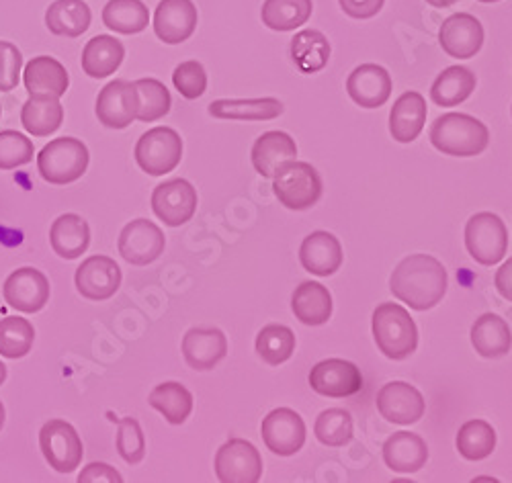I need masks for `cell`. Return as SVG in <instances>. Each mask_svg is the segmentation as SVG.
Returning <instances> with one entry per match:
<instances>
[{
  "label": "cell",
  "instance_id": "obj_1",
  "mask_svg": "<svg viewBox=\"0 0 512 483\" xmlns=\"http://www.w3.org/2000/svg\"><path fill=\"white\" fill-rule=\"evenodd\" d=\"M390 291L412 310L426 312L445 297L447 271L435 256H406L392 273Z\"/></svg>",
  "mask_w": 512,
  "mask_h": 483
},
{
  "label": "cell",
  "instance_id": "obj_2",
  "mask_svg": "<svg viewBox=\"0 0 512 483\" xmlns=\"http://www.w3.org/2000/svg\"><path fill=\"white\" fill-rule=\"evenodd\" d=\"M431 142L439 152L447 156L469 158L482 154L488 148L490 131L480 119L472 115L447 113L433 123Z\"/></svg>",
  "mask_w": 512,
  "mask_h": 483
},
{
  "label": "cell",
  "instance_id": "obj_3",
  "mask_svg": "<svg viewBox=\"0 0 512 483\" xmlns=\"http://www.w3.org/2000/svg\"><path fill=\"white\" fill-rule=\"evenodd\" d=\"M373 336L377 348L392 361L408 359L418 346V330L402 305L381 303L373 312Z\"/></svg>",
  "mask_w": 512,
  "mask_h": 483
},
{
  "label": "cell",
  "instance_id": "obj_4",
  "mask_svg": "<svg viewBox=\"0 0 512 483\" xmlns=\"http://www.w3.org/2000/svg\"><path fill=\"white\" fill-rule=\"evenodd\" d=\"M89 148L76 138H58L37 156V168L44 181L52 185H70L89 168Z\"/></svg>",
  "mask_w": 512,
  "mask_h": 483
},
{
  "label": "cell",
  "instance_id": "obj_5",
  "mask_svg": "<svg viewBox=\"0 0 512 483\" xmlns=\"http://www.w3.org/2000/svg\"><path fill=\"white\" fill-rule=\"evenodd\" d=\"M273 179V191L287 209H310L322 197V179L308 162L293 160L285 164Z\"/></svg>",
  "mask_w": 512,
  "mask_h": 483
},
{
  "label": "cell",
  "instance_id": "obj_6",
  "mask_svg": "<svg viewBox=\"0 0 512 483\" xmlns=\"http://www.w3.org/2000/svg\"><path fill=\"white\" fill-rule=\"evenodd\" d=\"M183 158V140L175 129L154 127L136 144V162L152 177L173 172Z\"/></svg>",
  "mask_w": 512,
  "mask_h": 483
},
{
  "label": "cell",
  "instance_id": "obj_7",
  "mask_svg": "<svg viewBox=\"0 0 512 483\" xmlns=\"http://www.w3.org/2000/svg\"><path fill=\"white\" fill-rule=\"evenodd\" d=\"M465 246L480 265H496L508 250V232L502 219L488 211L476 213L465 226Z\"/></svg>",
  "mask_w": 512,
  "mask_h": 483
},
{
  "label": "cell",
  "instance_id": "obj_8",
  "mask_svg": "<svg viewBox=\"0 0 512 483\" xmlns=\"http://www.w3.org/2000/svg\"><path fill=\"white\" fill-rule=\"evenodd\" d=\"M39 449L58 473H72L78 469L84 455L78 432L66 420H50L41 426Z\"/></svg>",
  "mask_w": 512,
  "mask_h": 483
},
{
  "label": "cell",
  "instance_id": "obj_9",
  "mask_svg": "<svg viewBox=\"0 0 512 483\" xmlns=\"http://www.w3.org/2000/svg\"><path fill=\"white\" fill-rule=\"evenodd\" d=\"M216 475L222 483H256L263 475V457L244 438H230L216 453Z\"/></svg>",
  "mask_w": 512,
  "mask_h": 483
},
{
  "label": "cell",
  "instance_id": "obj_10",
  "mask_svg": "<svg viewBox=\"0 0 512 483\" xmlns=\"http://www.w3.org/2000/svg\"><path fill=\"white\" fill-rule=\"evenodd\" d=\"M152 209L160 222L170 228H179L195 215L197 191L185 179L166 181L154 189Z\"/></svg>",
  "mask_w": 512,
  "mask_h": 483
},
{
  "label": "cell",
  "instance_id": "obj_11",
  "mask_svg": "<svg viewBox=\"0 0 512 483\" xmlns=\"http://www.w3.org/2000/svg\"><path fill=\"white\" fill-rule=\"evenodd\" d=\"M140 97L130 80H113L97 97V117L109 129H125L138 117Z\"/></svg>",
  "mask_w": 512,
  "mask_h": 483
},
{
  "label": "cell",
  "instance_id": "obj_12",
  "mask_svg": "<svg viewBox=\"0 0 512 483\" xmlns=\"http://www.w3.org/2000/svg\"><path fill=\"white\" fill-rule=\"evenodd\" d=\"M166 238L150 219H132L119 234V254L136 267H146L164 252Z\"/></svg>",
  "mask_w": 512,
  "mask_h": 483
},
{
  "label": "cell",
  "instance_id": "obj_13",
  "mask_svg": "<svg viewBox=\"0 0 512 483\" xmlns=\"http://www.w3.org/2000/svg\"><path fill=\"white\" fill-rule=\"evenodd\" d=\"M261 434L271 453L279 457H291L306 443V424L297 412L289 408H277L263 420Z\"/></svg>",
  "mask_w": 512,
  "mask_h": 483
},
{
  "label": "cell",
  "instance_id": "obj_14",
  "mask_svg": "<svg viewBox=\"0 0 512 483\" xmlns=\"http://www.w3.org/2000/svg\"><path fill=\"white\" fill-rule=\"evenodd\" d=\"M3 295L13 310L23 314H37L44 310L50 299V281L41 271L23 267L9 275L3 287Z\"/></svg>",
  "mask_w": 512,
  "mask_h": 483
},
{
  "label": "cell",
  "instance_id": "obj_15",
  "mask_svg": "<svg viewBox=\"0 0 512 483\" xmlns=\"http://www.w3.org/2000/svg\"><path fill=\"white\" fill-rule=\"evenodd\" d=\"M121 285V269L109 256H89L76 271V289L91 301L111 299Z\"/></svg>",
  "mask_w": 512,
  "mask_h": 483
},
{
  "label": "cell",
  "instance_id": "obj_16",
  "mask_svg": "<svg viewBox=\"0 0 512 483\" xmlns=\"http://www.w3.org/2000/svg\"><path fill=\"white\" fill-rule=\"evenodd\" d=\"M377 410L392 424H416L424 416L422 393L404 381L383 385L377 393Z\"/></svg>",
  "mask_w": 512,
  "mask_h": 483
},
{
  "label": "cell",
  "instance_id": "obj_17",
  "mask_svg": "<svg viewBox=\"0 0 512 483\" xmlns=\"http://www.w3.org/2000/svg\"><path fill=\"white\" fill-rule=\"evenodd\" d=\"M310 385L326 398H349L363 389V375L359 367L349 361L328 359L312 369Z\"/></svg>",
  "mask_w": 512,
  "mask_h": 483
},
{
  "label": "cell",
  "instance_id": "obj_18",
  "mask_svg": "<svg viewBox=\"0 0 512 483\" xmlns=\"http://www.w3.org/2000/svg\"><path fill=\"white\" fill-rule=\"evenodd\" d=\"M439 41L451 58L469 60L482 50L484 27L474 15L457 13L443 21Z\"/></svg>",
  "mask_w": 512,
  "mask_h": 483
},
{
  "label": "cell",
  "instance_id": "obj_19",
  "mask_svg": "<svg viewBox=\"0 0 512 483\" xmlns=\"http://www.w3.org/2000/svg\"><path fill=\"white\" fill-rule=\"evenodd\" d=\"M197 19V9L191 0H162L154 13L156 37L168 46H177L193 35Z\"/></svg>",
  "mask_w": 512,
  "mask_h": 483
},
{
  "label": "cell",
  "instance_id": "obj_20",
  "mask_svg": "<svg viewBox=\"0 0 512 483\" xmlns=\"http://www.w3.org/2000/svg\"><path fill=\"white\" fill-rule=\"evenodd\" d=\"M347 91L363 109H377L386 105L392 95V76L377 64H363L351 72Z\"/></svg>",
  "mask_w": 512,
  "mask_h": 483
},
{
  "label": "cell",
  "instance_id": "obj_21",
  "mask_svg": "<svg viewBox=\"0 0 512 483\" xmlns=\"http://www.w3.org/2000/svg\"><path fill=\"white\" fill-rule=\"evenodd\" d=\"M228 355V340L218 328H191L183 338V357L195 371H209Z\"/></svg>",
  "mask_w": 512,
  "mask_h": 483
},
{
  "label": "cell",
  "instance_id": "obj_22",
  "mask_svg": "<svg viewBox=\"0 0 512 483\" xmlns=\"http://www.w3.org/2000/svg\"><path fill=\"white\" fill-rule=\"evenodd\" d=\"M297 158V146L285 131H267L252 146V166L265 179L275 174Z\"/></svg>",
  "mask_w": 512,
  "mask_h": 483
},
{
  "label": "cell",
  "instance_id": "obj_23",
  "mask_svg": "<svg viewBox=\"0 0 512 483\" xmlns=\"http://www.w3.org/2000/svg\"><path fill=\"white\" fill-rule=\"evenodd\" d=\"M25 89L31 97H62L68 91V72L52 56H37L25 66Z\"/></svg>",
  "mask_w": 512,
  "mask_h": 483
},
{
  "label": "cell",
  "instance_id": "obj_24",
  "mask_svg": "<svg viewBox=\"0 0 512 483\" xmlns=\"http://www.w3.org/2000/svg\"><path fill=\"white\" fill-rule=\"evenodd\" d=\"M300 260L308 273L330 277L343 265V246L328 232H314L302 242Z\"/></svg>",
  "mask_w": 512,
  "mask_h": 483
},
{
  "label": "cell",
  "instance_id": "obj_25",
  "mask_svg": "<svg viewBox=\"0 0 512 483\" xmlns=\"http://www.w3.org/2000/svg\"><path fill=\"white\" fill-rule=\"evenodd\" d=\"M429 459L424 438L414 432H396L383 445V461L396 473H416Z\"/></svg>",
  "mask_w": 512,
  "mask_h": 483
},
{
  "label": "cell",
  "instance_id": "obj_26",
  "mask_svg": "<svg viewBox=\"0 0 512 483\" xmlns=\"http://www.w3.org/2000/svg\"><path fill=\"white\" fill-rule=\"evenodd\" d=\"M426 123V101L420 93H404L390 113V134L400 144L414 142Z\"/></svg>",
  "mask_w": 512,
  "mask_h": 483
},
{
  "label": "cell",
  "instance_id": "obj_27",
  "mask_svg": "<svg viewBox=\"0 0 512 483\" xmlns=\"http://www.w3.org/2000/svg\"><path fill=\"white\" fill-rule=\"evenodd\" d=\"M50 244H52L54 252L66 260H74V258L82 256L91 244L89 224L76 213L60 215L52 224Z\"/></svg>",
  "mask_w": 512,
  "mask_h": 483
},
{
  "label": "cell",
  "instance_id": "obj_28",
  "mask_svg": "<svg viewBox=\"0 0 512 483\" xmlns=\"http://www.w3.org/2000/svg\"><path fill=\"white\" fill-rule=\"evenodd\" d=\"M291 310L302 324L322 326L332 316V295L324 285L306 281L295 289L291 297Z\"/></svg>",
  "mask_w": 512,
  "mask_h": 483
},
{
  "label": "cell",
  "instance_id": "obj_29",
  "mask_svg": "<svg viewBox=\"0 0 512 483\" xmlns=\"http://www.w3.org/2000/svg\"><path fill=\"white\" fill-rule=\"evenodd\" d=\"M125 58L123 43L111 35L93 37L82 50V70L91 78L113 76Z\"/></svg>",
  "mask_w": 512,
  "mask_h": 483
},
{
  "label": "cell",
  "instance_id": "obj_30",
  "mask_svg": "<svg viewBox=\"0 0 512 483\" xmlns=\"http://www.w3.org/2000/svg\"><path fill=\"white\" fill-rule=\"evenodd\" d=\"M472 344L484 359H500L508 355L512 346V332L508 324L496 314H484L472 326Z\"/></svg>",
  "mask_w": 512,
  "mask_h": 483
},
{
  "label": "cell",
  "instance_id": "obj_31",
  "mask_svg": "<svg viewBox=\"0 0 512 483\" xmlns=\"http://www.w3.org/2000/svg\"><path fill=\"white\" fill-rule=\"evenodd\" d=\"M283 113V103L277 99H238V101H213L209 105V115L216 119L232 121H271Z\"/></svg>",
  "mask_w": 512,
  "mask_h": 483
},
{
  "label": "cell",
  "instance_id": "obj_32",
  "mask_svg": "<svg viewBox=\"0 0 512 483\" xmlns=\"http://www.w3.org/2000/svg\"><path fill=\"white\" fill-rule=\"evenodd\" d=\"M64 121V107L58 97H29L21 109V123L35 138L56 134Z\"/></svg>",
  "mask_w": 512,
  "mask_h": 483
},
{
  "label": "cell",
  "instance_id": "obj_33",
  "mask_svg": "<svg viewBox=\"0 0 512 483\" xmlns=\"http://www.w3.org/2000/svg\"><path fill=\"white\" fill-rule=\"evenodd\" d=\"M93 15L82 0H56L46 13V25L54 35L78 37L91 27Z\"/></svg>",
  "mask_w": 512,
  "mask_h": 483
},
{
  "label": "cell",
  "instance_id": "obj_34",
  "mask_svg": "<svg viewBox=\"0 0 512 483\" xmlns=\"http://www.w3.org/2000/svg\"><path fill=\"white\" fill-rule=\"evenodd\" d=\"M148 404L158 410L166 422L183 424L193 412V395L185 385L166 381L152 389Z\"/></svg>",
  "mask_w": 512,
  "mask_h": 483
},
{
  "label": "cell",
  "instance_id": "obj_35",
  "mask_svg": "<svg viewBox=\"0 0 512 483\" xmlns=\"http://www.w3.org/2000/svg\"><path fill=\"white\" fill-rule=\"evenodd\" d=\"M476 74L463 66H451L443 70L431 89V99L439 107H457L476 91Z\"/></svg>",
  "mask_w": 512,
  "mask_h": 483
},
{
  "label": "cell",
  "instance_id": "obj_36",
  "mask_svg": "<svg viewBox=\"0 0 512 483\" xmlns=\"http://www.w3.org/2000/svg\"><path fill=\"white\" fill-rule=\"evenodd\" d=\"M291 58L304 74H314L328 64L330 43L316 29H304L291 41Z\"/></svg>",
  "mask_w": 512,
  "mask_h": 483
},
{
  "label": "cell",
  "instance_id": "obj_37",
  "mask_svg": "<svg viewBox=\"0 0 512 483\" xmlns=\"http://www.w3.org/2000/svg\"><path fill=\"white\" fill-rule=\"evenodd\" d=\"M150 13L142 0H109L103 9V23L107 29L134 35L148 27Z\"/></svg>",
  "mask_w": 512,
  "mask_h": 483
},
{
  "label": "cell",
  "instance_id": "obj_38",
  "mask_svg": "<svg viewBox=\"0 0 512 483\" xmlns=\"http://www.w3.org/2000/svg\"><path fill=\"white\" fill-rule=\"evenodd\" d=\"M312 11V0H265L261 17L273 31H291L306 25Z\"/></svg>",
  "mask_w": 512,
  "mask_h": 483
},
{
  "label": "cell",
  "instance_id": "obj_39",
  "mask_svg": "<svg viewBox=\"0 0 512 483\" xmlns=\"http://www.w3.org/2000/svg\"><path fill=\"white\" fill-rule=\"evenodd\" d=\"M496 449V430L486 420H467L457 432V451L467 461H482Z\"/></svg>",
  "mask_w": 512,
  "mask_h": 483
},
{
  "label": "cell",
  "instance_id": "obj_40",
  "mask_svg": "<svg viewBox=\"0 0 512 483\" xmlns=\"http://www.w3.org/2000/svg\"><path fill=\"white\" fill-rule=\"evenodd\" d=\"M295 350V334L281 324L265 326L256 336V353L267 365H281L291 359Z\"/></svg>",
  "mask_w": 512,
  "mask_h": 483
},
{
  "label": "cell",
  "instance_id": "obj_41",
  "mask_svg": "<svg viewBox=\"0 0 512 483\" xmlns=\"http://www.w3.org/2000/svg\"><path fill=\"white\" fill-rule=\"evenodd\" d=\"M35 340L33 324L25 318L9 316L0 322V355L7 359H23Z\"/></svg>",
  "mask_w": 512,
  "mask_h": 483
},
{
  "label": "cell",
  "instance_id": "obj_42",
  "mask_svg": "<svg viewBox=\"0 0 512 483\" xmlns=\"http://www.w3.org/2000/svg\"><path fill=\"white\" fill-rule=\"evenodd\" d=\"M314 432L326 447H345L353 438V418L347 410H326L318 416Z\"/></svg>",
  "mask_w": 512,
  "mask_h": 483
},
{
  "label": "cell",
  "instance_id": "obj_43",
  "mask_svg": "<svg viewBox=\"0 0 512 483\" xmlns=\"http://www.w3.org/2000/svg\"><path fill=\"white\" fill-rule=\"evenodd\" d=\"M136 91L140 97V109H138V117L144 123H152L158 121L160 117H164L170 111V93L166 86L156 80V78H142L136 80Z\"/></svg>",
  "mask_w": 512,
  "mask_h": 483
},
{
  "label": "cell",
  "instance_id": "obj_44",
  "mask_svg": "<svg viewBox=\"0 0 512 483\" xmlns=\"http://www.w3.org/2000/svg\"><path fill=\"white\" fill-rule=\"evenodd\" d=\"M33 142L19 131H0V170H13L33 160Z\"/></svg>",
  "mask_w": 512,
  "mask_h": 483
},
{
  "label": "cell",
  "instance_id": "obj_45",
  "mask_svg": "<svg viewBox=\"0 0 512 483\" xmlns=\"http://www.w3.org/2000/svg\"><path fill=\"white\" fill-rule=\"evenodd\" d=\"M117 453L130 465H138L146 455V436L134 418L119 420L117 430Z\"/></svg>",
  "mask_w": 512,
  "mask_h": 483
},
{
  "label": "cell",
  "instance_id": "obj_46",
  "mask_svg": "<svg viewBox=\"0 0 512 483\" xmlns=\"http://www.w3.org/2000/svg\"><path fill=\"white\" fill-rule=\"evenodd\" d=\"M173 82H175V89L185 97V99H199L205 89H207V74H205V68L195 62V60H189V62H183L175 68L173 72Z\"/></svg>",
  "mask_w": 512,
  "mask_h": 483
},
{
  "label": "cell",
  "instance_id": "obj_47",
  "mask_svg": "<svg viewBox=\"0 0 512 483\" xmlns=\"http://www.w3.org/2000/svg\"><path fill=\"white\" fill-rule=\"evenodd\" d=\"M23 56L15 43L0 41V93H9L19 84Z\"/></svg>",
  "mask_w": 512,
  "mask_h": 483
},
{
  "label": "cell",
  "instance_id": "obj_48",
  "mask_svg": "<svg viewBox=\"0 0 512 483\" xmlns=\"http://www.w3.org/2000/svg\"><path fill=\"white\" fill-rule=\"evenodd\" d=\"M78 481L80 483H99V481H103V483H121L123 477L111 465L91 463V465H87V467L80 471Z\"/></svg>",
  "mask_w": 512,
  "mask_h": 483
},
{
  "label": "cell",
  "instance_id": "obj_49",
  "mask_svg": "<svg viewBox=\"0 0 512 483\" xmlns=\"http://www.w3.org/2000/svg\"><path fill=\"white\" fill-rule=\"evenodd\" d=\"M338 3L353 19H371L381 11L386 0H338Z\"/></svg>",
  "mask_w": 512,
  "mask_h": 483
},
{
  "label": "cell",
  "instance_id": "obj_50",
  "mask_svg": "<svg viewBox=\"0 0 512 483\" xmlns=\"http://www.w3.org/2000/svg\"><path fill=\"white\" fill-rule=\"evenodd\" d=\"M494 283H496L498 293L504 299L512 301V258H508V262H504V265L498 269Z\"/></svg>",
  "mask_w": 512,
  "mask_h": 483
},
{
  "label": "cell",
  "instance_id": "obj_51",
  "mask_svg": "<svg viewBox=\"0 0 512 483\" xmlns=\"http://www.w3.org/2000/svg\"><path fill=\"white\" fill-rule=\"evenodd\" d=\"M431 7H437V9H447V7H453L455 3H459V0H426Z\"/></svg>",
  "mask_w": 512,
  "mask_h": 483
},
{
  "label": "cell",
  "instance_id": "obj_52",
  "mask_svg": "<svg viewBox=\"0 0 512 483\" xmlns=\"http://www.w3.org/2000/svg\"><path fill=\"white\" fill-rule=\"evenodd\" d=\"M5 379H7V367L3 361H0V385L5 383Z\"/></svg>",
  "mask_w": 512,
  "mask_h": 483
},
{
  "label": "cell",
  "instance_id": "obj_53",
  "mask_svg": "<svg viewBox=\"0 0 512 483\" xmlns=\"http://www.w3.org/2000/svg\"><path fill=\"white\" fill-rule=\"evenodd\" d=\"M3 426H5V406L0 402V430H3Z\"/></svg>",
  "mask_w": 512,
  "mask_h": 483
},
{
  "label": "cell",
  "instance_id": "obj_54",
  "mask_svg": "<svg viewBox=\"0 0 512 483\" xmlns=\"http://www.w3.org/2000/svg\"><path fill=\"white\" fill-rule=\"evenodd\" d=\"M480 3H498V0H480Z\"/></svg>",
  "mask_w": 512,
  "mask_h": 483
},
{
  "label": "cell",
  "instance_id": "obj_55",
  "mask_svg": "<svg viewBox=\"0 0 512 483\" xmlns=\"http://www.w3.org/2000/svg\"><path fill=\"white\" fill-rule=\"evenodd\" d=\"M0 115H3V109H0Z\"/></svg>",
  "mask_w": 512,
  "mask_h": 483
}]
</instances>
